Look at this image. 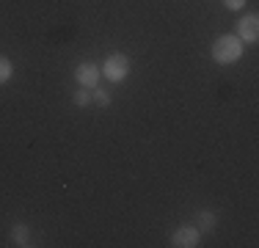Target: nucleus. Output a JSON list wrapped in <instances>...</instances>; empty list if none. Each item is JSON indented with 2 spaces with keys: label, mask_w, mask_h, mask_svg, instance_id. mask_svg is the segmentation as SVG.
Listing matches in <instances>:
<instances>
[{
  "label": "nucleus",
  "mask_w": 259,
  "mask_h": 248,
  "mask_svg": "<svg viewBox=\"0 0 259 248\" xmlns=\"http://www.w3.org/2000/svg\"><path fill=\"white\" fill-rule=\"evenodd\" d=\"M243 50H245V45L237 39V36H234V33H224V36H218V39L212 42V61H215V64H221V66L234 64V61H240Z\"/></svg>",
  "instance_id": "obj_1"
},
{
  "label": "nucleus",
  "mask_w": 259,
  "mask_h": 248,
  "mask_svg": "<svg viewBox=\"0 0 259 248\" xmlns=\"http://www.w3.org/2000/svg\"><path fill=\"white\" fill-rule=\"evenodd\" d=\"M130 69H133V64H130V58H127L124 53H110L108 58L100 64L102 77H108L113 86L124 83V80L130 77Z\"/></svg>",
  "instance_id": "obj_2"
},
{
  "label": "nucleus",
  "mask_w": 259,
  "mask_h": 248,
  "mask_svg": "<svg viewBox=\"0 0 259 248\" xmlns=\"http://www.w3.org/2000/svg\"><path fill=\"white\" fill-rule=\"evenodd\" d=\"M174 248H199L201 245V232L199 226H180L171 232V243Z\"/></svg>",
  "instance_id": "obj_3"
},
{
  "label": "nucleus",
  "mask_w": 259,
  "mask_h": 248,
  "mask_svg": "<svg viewBox=\"0 0 259 248\" xmlns=\"http://www.w3.org/2000/svg\"><path fill=\"white\" fill-rule=\"evenodd\" d=\"M100 77H102L100 64L83 61V64H77V66H75V80H77V86H83V89H97Z\"/></svg>",
  "instance_id": "obj_4"
},
{
  "label": "nucleus",
  "mask_w": 259,
  "mask_h": 248,
  "mask_svg": "<svg viewBox=\"0 0 259 248\" xmlns=\"http://www.w3.org/2000/svg\"><path fill=\"white\" fill-rule=\"evenodd\" d=\"M237 36L243 45H254V42L259 39V20H256V14H245L243 20L237 22Z\"/></svg>",
  "instance_id": "obj_5"
},
{
  "label": "nucleus",
  "mask_w": 259,
  "mask_h": 248,
  "mask_svg": "<svg viewBox=\"0 0 259 248\" xmlns=\"http://www.w3.org/2000/svg\"><path fill=\"white\" fill-rule=\"evenodd\" d=\"M11 245H17V248L30 245V232H28L25 223H14V226H11Z\"/></svg>",
  "instance_id": "obj_6"
},
{
  "label": "nucleus",
  "mask_w": 259,
  "mask_h": 248,
  "mask_svg": "<svg viewBox=\"0 0 259 248\" xmlns=\"http://www.w3.org/2000/svg\"><path fill=\"white\" fill-rule=\"evenodd\" d=\"M196 221H199V232H215V226H218V218H215L212 210H201Z\"/></svg>",
  "instance_id": "obj_7"
},
{
  "label": "nucleus",
  "mask_w": 259,
  "mask_h": 248,
  "mask_svg": "<svg viewBox=\"0 0 259 248\" xmlns=\"http://www.w3.org/2000/svg\"><path fill=\"white\" fill-rule=\"evenodd\" d=\"M11 74H14V66H11V61L6 58V55H0V86L9 83Z\"/></svg>",
  "instance_id": "obj_8"
},
{
  "label": "nucleus",
  "mask_w": 259,
  "mask_h": 248,
  "mask_svg": "<svg viewBox=\"0 0 259 248\" xmlns=\"http://www.w3.org/2000/svg\"><path fill=\"white\" fill-rule=\"evenodd\" d=\"M110 99H113V97H110L105 89H91V102H94V105H100V108H108Z\"/></svg>",
  "instance_id": "obj_9"
},
{
  "label": "nucleus",
  "mask_w": 259,
  "mask_h": 248,
  "mask_svg": "<svg viewBox=\"0 0 259 248\" xmlns=\"http://www.w3.org/2000/svg\"><path fill=\"white\" fill-rule=\"evenodd\" d=\"M72 102H75L77 108H85V105L91 102V89H83V86H80L75 91V97H72Z\"/></svg>",
  "instance_id": "obj_10"
},
{
  "label": "nucleus",
  "mask_w": 259,
  "mask_h": 248,
  "mask_svg": "<svg viewBox=\"0 0 259 248\" xmlns=\"http://www.w3.org/2000/svg\"><path fill=\"white\" fill-rule=\"evenodd\" d=\"M224 6H226L229 11H243L245 0H224Z\"/></svg>",
  "instance_id": "obj_11"
}]
</instances>
